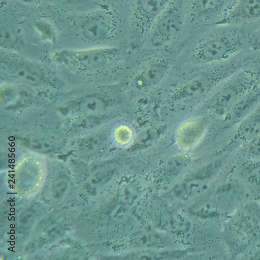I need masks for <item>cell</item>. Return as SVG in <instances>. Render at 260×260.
Wrapping results in <instances>:
<instances>
[{"mask_svg":"<svg viewBox=\"0 0 260 260\" xmlns=\"http://www.w3.org/2000/svg\"><path fill=\"white\" fill-rule=\"evenodd\" d=\"M201 32L192 50L193 56L201 62L223 61L250 49V34L240 27L218 24Z\"/></svg>","mask_w":260,"mask_h":260,"instance_id":"cell-1","label":"cell"},{"mask_svg":"<svg viewBox=\"0 0 260 260\" xmlns=\"http://www.w3.org/2000/svg\"><path fill=\"white\" fill-rule=\"evenodd\" d=\"M237 0H190L185 7V24L200 31L218 25Z\"/></svg>","mask_w":260,"mask_h":260,"instance_id":"cell-2","label":"cell"},{"mask_svg":"<svg viewBox=\"0 0 260 260\" xmlns=\"http://www.w3.org/2000/svg\"><path fill=\"white\" fill-rule=\"evenodd\" d=\"M185 8L172 0L155 21L145 38L154 45H162L182 34L185 25Z\"/></svg>","mask_w":260,"mask_h":260,"instance_id":"cell-3","label":"cell"},{"mask_svg":"<svg viewBox=\"0 0 260 260\" xmlns=\"http://www.w3.org/2000/svg\"><path fill=\"white\" fill-rule=\"evenodd\" d=\"M223 83L209 101L208 107L214 113L223 117L235 103L256 83L243 70Z\"/></svg>","mask_w":260,"mask_h":260,"instance_id":"cell-4","label":"cell"},{"mask_svg":"<svg viewBox=\"0 0 260 260\" xmlns=\"http://www.w3.org/2000/svg\"><path fill=\"white\" fill-rule=\"evenodd\" d=\"M172 0H131L127 17L131 33L145 38Z\"/></svg>","mask_w":260,"mask_h":260,"instance_id":"cell-5","label":"cell"},{"mask_svg":"<svg viewBox=\"0 0 260 260\" xmlns=\"http://www.w3.org/2000/svg\"><path fill=\"white\" fill-rule=\"evenodd\" d=\"M219 24L240 27L250 36L260 28V0H237L231 11Z\"/></svg>","mask_w":260,"mask_h":260,"instance_id":"cell-6","label":"cell"},{"mask_svg":"<svg viewBox=\"0 0 260 260\" xmlns=\"http://www.w3.org/2000/svg\"><path fill=\"white\" fill-rule=\"evenodd\" d=\"M125 21L120 16L104 14L86 21L82 27V32L86 38L91 40H108L123 30Z\"/></svg>","mask_w":260,"mask_h":260,"instance_id":"cell-7","label":"cell"},{"mask_svg":"<svg viewBox=\"0 0 260 260\" xmlns=\"http://www.w3.org/2000/svg\"><path fill=\"white\" fill-rule=\"evenodd\" d=\"M260 103V84H255L247 91L223 116V127L228 129L239 123Z\"/></svg>","mask_w":260,"mask_h":260,"instance_id":"cell-8","label":"cell"},{"mask_svg":"<svg viewBox=\"0 0 260 260\" xmlns=\"http://www.w3.org/2000/svg\"><path fill=\"white\" fill-rule=\"evenodd\" d=\"M260 134V103L242 121L238 124L232 143L250 142Z\"/></svg>","mask_w":260,"mask_h":260,"instance_id":"cell-9","label":"cell"},{"mask_svg":"<svg viewBox=\"0 0 260 260\" xmlns=\"http://www.w3.org/2000/svg\"><path fill=\"white\" fill-rule=\"evenodd\" d=\"M118 52L116 49L86 51L74 54V59L85 67H99L112 58Z\"/></svg>","mask_w":260,"mask_h":260,"instance_id":"cell-10","label":"cell"},{"mask_svg":"<svg viewBox=\"0 0 260 260\" xmlns=\"http://www.w3.org/2000/svg\"><path fill=\"white\" fill-rule=\"evenodd\" d=\"M165 65L160 62L150 65L139 76L138 83L143 88H150L157 84L165 75Z\"/></svg>","mask_w":260,"mask_h":260,"instance_id":"cell-11","label":"cell"},{"mask_svg":"<svg viewBox=\"0 0 260 260\" xmlns=\"http://www.w3.org/2000/svg\"><path fill=\"white\" fill-rule=\"evenodd\" d=\"M242 70L260 84V49H250L244 51Z\"/></svg>","mask_w":260,"mask_h":260,"instance_id":"cell-12","label":"cell"},{"mask_svg":"<svg viewBox=\"0 0 260 260\" xmlns=\"http://www.w3.org/2000/svg\"><path fill=\"white\" fill-rule=\"evenodd\" d=\"M11 71L18 79L29 84H36L41 80V75L37 69L25 63H14Z\"/></svg>","mask_w":260,"mask_h":260,"instance_id":"cell-13","label":"cell"},{"mask_svg":"<svg viewBox=\"0 0 260 260\" xmlns=\"http://www.w3.org/2000/svg\"><path fill=\"white\" fill-rule=\"evenodd\" d=\"M244 178L252 190L260 193V166L255 165L249 166L245 170Z\"/></svg>","mask_w":260,"mask_h":260,"instance_id":"cell-14","label":"cell"},{"mask_svg":"<svg viewBox=\"0 0 260 260\" xmlns=\"http://www.w3.org/2000/svg\"><path fill=\"white\" fill-rule=\"evenodd\" d=\"M248 152L251 155L260 156V134L249 142Z\"/></svg>","mask_w":260,"mask_h":260,"instance_id":"cell-15","label":"cell"},{"mask_svg":"<svg viewBox=\"0 0 260 260\" xmlns=\"http://www.w3.org/2000/svg\"><path fill=\"white\" fill-rule=\"evenodd\" d=\"M1 39L3 43L13 42L15 41V35L10 29H3L2 30Z\"/></svg>","mask_w":260,"mask_h":260,"instance_id":"cell-16","label":"cell"},{"mask_svg":"<svg viewBox=\"0 0 260 260\" xmlns=\"http://www.w3.org/2000/svg\"><path fill=\"white\" fill-rule=\"evenodd\" d=\"M213 170L214 166L212 165L207 166L199 173L197 178L204 179L209 177L210 175H211Z\"/></svg>","mask_w":260,"mask_h":260,"instance_id":"cell-17","label":"cell"},{"mask_svg":"<svg viewBox=\"0 0 260 260\" xmlns=\"http://www.w3.org/2000/svg\"><path fill=\"white\" fill-rule=\"evenodd\" d=\"M19 3L26 5H35L37 4L39 0H17Z\"/></svg>","mask_w":260,"mask_h":260,"instance_id":"cell-18","label":"cell"},{"mask_svg":"<svg viewBox=\"0 0 260 260\" xmlns=\"http://www.w3.org/2000/svg\"><path fill=\"white\" fill-rule=\"evenodd\" d=\"M54 1H56L59 3L66 4L71 2V0H54Z\"/></svg>","mask_w":260,"mask_h":260,"instance_id":"cell-19","label":"cell"}]
</instances>
